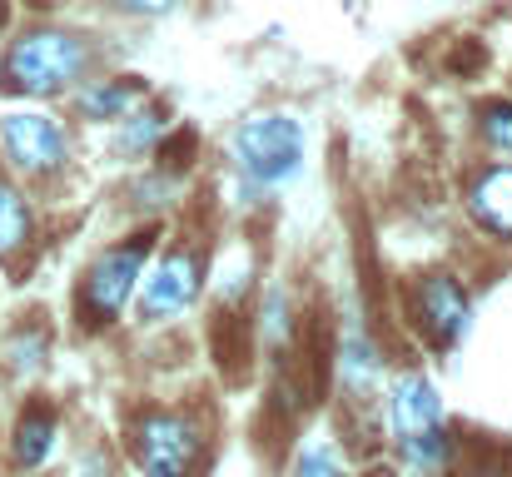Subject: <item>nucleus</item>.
<instances>
[{"label":"nucleus","mask_w":512,"mask_h":477,"mask_svg":"<svg viewBox=\"0 0 512 477\" xmlns=\"http://www.w3.org/2000/svg\"><path fill=\"white\" fill-rule=\"evenodd\" d=\"M0 140H5V155L15 159L25 174H50L65 159V135L45 115H5Z\"/></svg>","instance_id":"6"},{"label":"nucleus","mask_w":512,"mask_h":477,"mask_svg":"<svg viewBox=\"0 0 512 477\" xmlns=\"http://www.w3.org/2000/svg\"><path fill=\"white\" fill-rule=\"evenodd\" d=\"M85 65V45L75 35H60V30H35V35H20L5 55V90L15 95H50L60 85H70Z\"/></svg>","instance_id":"2"},{"label":"nucleus","mask_w":512,"mask_h":477,"mask_svg":"<svg viewBox=\"0 0 512 477\" xmlns=\"http://www.w3.org/2000/svg\"><path fill=\"white\" fill-rule=\"evenodd\" d=\"M468 209H473V219H478L483 229H493V234L512 239V164L488 169V174L473 184Z\"/></svg>","instance_id":"8"},{"label":"nucleus","mask_w":512,"mask_h":477,"mask_svg":"<svg viewBox=\"0 0 512 477\" xmlns=\"http://www.w3.org/2000/svg\"><path fill=\"white\" fill-rule=\"evenodd\" d=\"M160 130H165V120H160V115H150V120L130 125V135H125V150H140V145H150V140H155Z\"/></svg>","instance_id":"15"},{"label":"nucleus","mask_w":512,"mask_h":477,"mask_svg":"<svg viewBox=\"0 0 512 477\" xmlns=\"http://www.w3.org/2000/svg\"><path fill=\"white\" fill-rule=\"evenodd\" d=\"M388 418H393V433H398V448H403L408 468H418V473H438V468L448 463L443 403H438V388H433L423 373H403V378L393 383Z\"/></svg>","instance_id":"1"},{"label":"nucleus","mask_w":512,"mask_h":477,"mask_svg":"<svg viewBox=\"0 0 512 477\" xmlns=\"http://www.w3.org/2000/svg\"><path fill=\"white\" fill-rule=\"evenodd\" d=\"M194 428L174 413H150L135 433V463L145 477H184L194 463Z\"/></svg>","instance_id":"4"},{"label":"nucleus","mask_w":512,"mask_h":477,"mask_svg":"<svg viewBox=\"0 0 512 477\" xmlns=\"http://www.w3.org/2000/svg\"><path fill=\"white\" fill-rule=\"evenodd\" d=\"M150 244H155V234H140L135 244H125V249H110L95 269H90V284H85V299H90V309L95 314H120L125 304H130V294H135V284H140V269H145V254H150Z\"/></svg>","instance_id":"5"},{"label":"nucleus","mask_w":512,"mask_h":477,"mask_svg":"<svg viewBox=\"0 0 512 477\" xmlns=\"http://www.w3.org/2000/svg\"><path fill=\"white\" fill-rule=\"evenodd\" d=\"M199 294V259L194 254H170L140 289V318H165V314H179L184 304H194Z\"/></svg>","instance_id":"7"},{"label":"nucleus","mask_w":512,"mask_h":477,"mask_svg":"<svg viewBox=\"0 0 512 477\" xmlns=\"http://www.w3.org/2000/svg\"><path fill=\"white\" fill-rule=\"evenodd\" d=\"M368 477H393V473H388V468H378V473H368Z\"/></svg>","instance_id":"17"},{"label":"nucleus","mask_w":512,"mask_h":477,"mask_svg":"<svg viewBox=\"0 0 512 477\" xmlns=\"http://www.w3.org/2000/svg\"><path fill=\"white\" fill-rule=\"evenodd\" d=\"M423 323L438 333V343H458L468 328V299L458 294L453 279H433L423 289Z\"/></svg>","instance_id":"9"},{"label":"nucleus","mask_w":512,"mask_h":477,"mask_svg":"<svg viewBox=\"0 0 512 477\" xmlns=\"http://www.w3.org/2000/svg\"><path fill=\"white\" fill-rule=\"evenodd\" d=\"M50 443H55V418H50V413H30V418L20 423V433H15V458H20L25 468H35V463H45Z\"/></svg>","instance_id":"11"},{"label":"nucleus","mask_w":512,"mask_h":477,"mask_svg":"<svg viewBox=\"0 0 512 477\" xmlns=\"http://www.w3.org/2000/svg\"><path fill=\"white\" fill-rule=\"evenodd\" d=\"M483 130H488V140H493L503 155H512V105H493V110L483 115Z\"/></svg>","instance_id":"14"},{"label":"nucleus","mask_w":512,"mask_h":477,"mask_svg":"<svg viewBox=\"0 0 512 477\" xmlns=\"http://www.w3.org/2000/svg\"><path fill=\"white\" fill-rule=\"evenodd\" d=\"M25 234H30V214H25V199L0 179V259L5 254H15L20 244H25Z\"/></svg>","instance_id":"12"},{"label":"nucleus","mask_w":512,"mask_h":477,"mask_svg":"<svg viewBox=\"0 0 512 477\" xmlns=\"http://www.w3.org/2000/svg\"><path fill=\"white\" fill-rule=\"evenodd\" d=\"M140 95H145L140 85H90L75 105H80V115H85V120H120Z\"/></svg>","instance_id":"10"},{"label":"nucleus","mask_w":512,"mask_h":477,"mask_svg":"<svg viewBox=\"0 0 512 477\" xmlns=\"http://www.w3.org/2000/svg\"><path fill=\"white\" fill-rule=\"evenodd\" d=\"M125 10H140V15H165V10H174V0H120Z\"/></svg>","instance_id":"16"},{"label":"nucleus","mask_w":512,"mask_h":477,"mask_svg":"<svg viewBox=\"0 0 512 477\" xmlns=\"http://www.w3.org/2000/svg\"><path fill=\"white\" fill-rule=\"evenodd\" d=\"M294 477H343L339 458H334V448H324V443H309L304 453H299V468Z\"/></svg>","instance_id":"13"},{"label":"nucleus","mask_w":512,"mask_h":477,"mask_svg":"<svg viewBox=\"0 0 512 477\" xmlns=\"http://www.w3.org/2000/svg\"><path fill=\"white\" fill-rule=\"evenodd\" d=\"M234 150L259 184H284L304 164V130L289 115H254L239 125Z\"/></svg>","instance_id":"3"}]
</instances>
